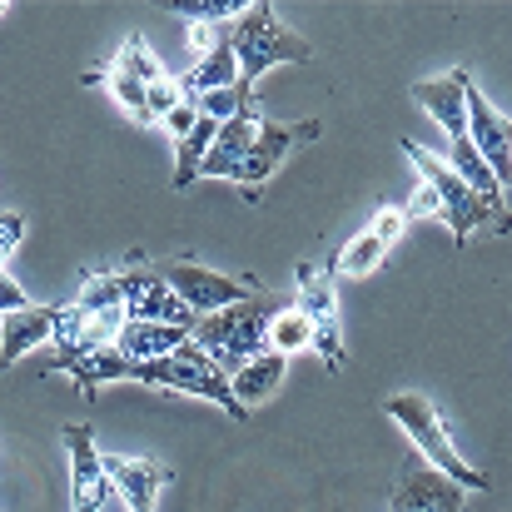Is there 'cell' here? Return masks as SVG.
<instances>
[{
	"mask_svg": "<svg viewBox=\"0 0 512 512\" xmlns=\"http://www.w3.org/2000/svg\"><path fill=\"white\" fill-rule=\"evenodd\" d=\"M473 75L458 65V70H448V75H438V80H418L413 85V100L443 125V135L448 140H468V105H463V85H468Z\"/></svg>",
	"mask_w": 512,
	"mask_h": 512,
	"instance_id": "15",
	"label": "cell"
},
{
	"mask_svg": "<svg viewBox=\"0 0 512 512\" xmlns=\"http://www.w3.org/2000/svg\"><path fill=\"white\" fill-rule=\"evenodd\" d=\"M229 55H234V65H239V85L254 90L259 75H269L274 65H309V60H314V45H309L304 35L284 30L279 15H274V5L259 0V5H249V10L229 25Z\"/></svg>",
	"mask_w": 512,
	"mask_h": 512,
	"instance_id": "2",
	"label": "cell"
},
{
	"mask_svg": "<svg viewBox=\"0 0 512 512\" xmlns=\"http://www.w3.org/2000/svg\"><path fill=\"white\" fill-rule=\"evenodd\" d=\"M229 25H234V20H229ZM229 25H184V30H189V45H194L199 55H214V50L229 45Z\"/></svg>",
	"mask_w": 512,
	"mask_h": 512,
	"instance_id": "30",
	"label": "cell"
},
{
	"mask_svg": "<svg viewBox=\"0 0 512 512\" xmlns=\"http://www.w3.org/2000/svg\"><path fill=\"white\" fill-rule=\"evenodd\" d=\"M135 383H145V388H160V393H194V398H209V403H219L229 418H249L239 403H234V393H229V378L219 373V363L199 348V343H179L174 353L165 358H155V363H135Z\"/></svg>",
	"mask_w": 512,
	"mask_h": 512,
	"instance_id": "5",
	"label": "cell"
},
{
	"mask_svg": "<svg viewBox=\"0 0 512 512\" xmlns=\"http://www.w3.org/2000/svg\"><path fill=\"white\" fill-rule=\"evenodd\" d=\"M155 269H160V279L170 284L174 299H179L194 319L219 314V309H229V304H239V299H249V294L264 289V284L249 279V274H219V269H204V264H189V259L155 264Z\"/></svg>",
	"mask_w": 512,
	"mask_h": 512,
	"instance_id": "8",
	"label": "cell"
},
{
	"mask_svg": "<svg viewBox=\"0 0 512 512\" xmlns=\"http://www.w3.org/2000/svg\"><path fill=\"white\" fill-rule=\"evenodd\" d=\"M145 110H150V125H155V120H165L170 110H179V85H174L170 75H165V80H155V85L145 90Z\"/></svg>",
	"mask_w": 512,
	"mask_h": 512,
	"instance_id": "28",
	"label": "cell"
},
{
	"mask_svg": "<svg viewBox=\"0 0 512 512\" xmlns=\"http://www.w3.org/2000/svg\"><path fill=\"white\" fill-rule=\"evenodd\" d=\"M214 135H219V120L194 115L189 135H184V140H174V150H179V165H174V189H189V184L199 179V165H204V155H209Z\"/></svg>",
	"mask_w": 512,
	"mask_h": 512,
	"instance_id": "22",
	"label": "cell"
},
{
	"mask_svg": "<svg viewBox=\"0 0 512 512\" xmlns=\"http://www.w3.org/2000/svg\"><path fill=\"white\" fill-rule=\"evenodd\" d=\"M398 150L413 160V170L423 174V184L438 194V219L453 229V239H458V244H468V234H473V229H483V224H498V234H508V219H503V214H508V204H493V199L473 194L458 174L448 170L433 150H423L418 140H403Z\"/></svg>",
	"mask_w": 512,
	"mask_h": 512,
	"instance_id": "4",
	"label": "cell"
},
{
	"mask_svg": "<svg viewBox=\"0 0 512 512\" xmlns=\"http://www.w3.org/2000/svg\"><path fill=\"white\" fill-rule=\"evenodd\" d=\"M120 294H125V324H170V329H194V314L174 299V289L160 279L155 264H145L140 254L130 259V269H120Z\"/></svg>",
	"mask_w": 512,
	"mask_h": 512,
	"instance_id": "10",
	"label": "cell"
},
{
	"mask_svg": "<svg viewBox=\"0 0 512 512\" xmlns=\"http://www.w3.org/2000/svg\"><path fill=\"white\" fill-rule=\"evenodd\" d=\"M383 244H378V234L373 229H363V234H353L348 244H343V254H334V274H348V279H368L378 264H383Z\"/></svg>",
	"mask_w": 512,
	"mask_h": 512,
	"instance_id": "23",
	"label": "cell"
},
{
	"mask_svg": "<svg viewBox=\"0 0 512 512\" xmlns=\"http://www.w3.org/2000/svg\"><path fill=\"white\" fill-rule=\"evenodd\" d=\"M463 105H468V145L478 150V160L493 170V179L508 189L512 184V135H508V115H498L488 105V95L468 80L463 85Z\"/></svg>",
	"mask_w": 512,
	"mask_h": 512,
	"instance_id": "11",
	"label": "cell"
},
{
	"mask_svg": "<svg viewBox=\"0 0 512 512\" xmlns=\"http://www.w3.org/2000/svg\"><path fill=\"white\" fill-rule=\"evenodd\" d=\"M259 120H264L259 105H244L239 115H229V120L219 125V135H214V145H209V155H204L199 174H209V179H234L239 165H244V155H249V145H254Z\"/></svg>",
	"mask_w": 512,
	"mask_h": 512,
	"instance_id": "16",
	"label": "cell"
},
{
	"mask_svg": "<svg viewBox=\"0 0 512 512\" xmlns=\"http://www.w3.org/2000/svg\"><path fill=\"white\" fill-rule=\"evenodd\" d=\"M60 443L70 453V503H75V512H100L115 488H110V478L100 468V448H95L90 423H65Z\"/></svg>",
	"mask_w": 512,
	"mask_h": 512,
	"instance_id": "12",
	"label": "cell"
},
{
	"mask_svg": "<svg viewBox=\"0 0 512 512\" xmlns=\"http://www.w3.org/2000/svg\"><path fill=\"white\" fill-rule=\"evenodd\" d=\"M319 135H324V125H319V120H259L254 145H249L244 165H239V174H234V184H244L249 204H254V199H259V189L269 184V174H279V165H284L294 150L314 145Z\"/></svg>",
	"mask_w": 512,
	"mask_h": 512,
	"instance_id": "9",
	"label": "cell"
},
{
	"mask_svg": "<svg viewBox=\"0 0 512 512\" xmlns=\"http://www.w3.org/2000/svg\"><path fill=\"white\" fill-rule=\"evenodd\" d=\"M85 85H105L140 125H150V110H145V85L135 80V75H125V70H115V65H105V70H90L85 75Z\"/></svg>",
	"mask_w": 512,
	"mask_h": 512,
	"instance_id": "24",
	"label": "cell"
},
{
	"mask_svg": "<svg viewBox=\"0 0 512 512\" xmlns=\"http://www.w3.org/2000/svg\"><path fill=\"white\" fill-rule=\"evenodd\" d=\"M100 468H105L110 488L125 498L130 512H155L160 493L170 488V478H174L170 468L155 463V458H105V453H100Z\"/></svg>",
	"mask_w": 512,
	"mask_h": 512,
	"instance_id": "13",
	"label": "cell"
},
{
	"mask_svg": "<svg viewBox=\"0 0 512 512\" xmlns=\"http://www.w3.org/2000/svg\"><path fill=\"white\" fill-rule=\"evenodd\" d=\"M284 373H289V358L274 353V348H264V353L249 358L239 373H229V393H234V403L249 413L254 403H269V398L284 388Z\"/></svg>",
	"mask_w": 512,
	"mask_h": 512,
	"instance_id": "17",
	"label": "cell"
},
{
	"mask_svg": "<svg viewBox=\"0 0 512 512\" xmlns=\"http://www.w3.org/2000/svg\"><path fill=\"white\" fill-rule=\"evenodd\" d=\"M120 329H125V309H80L75 299L55 304V314H50V343H55L50 368L70 373L80 358H90L100 348H115Z\"/></svg>",
	"mask_w": 512,
	"mask_h": 512,
	"instance_id": "6",
	"label": "cell"
},
{
	"mask_svg": "<svg viewBox=\"0 0 512 512\" xmlns=\"http://www.w3.org/2000/svg\"><path fill=\"white\" fill-rule=\"evenodd\" d=\"M0 264H5V259H0Z\"/></svg>",
	"mask_w": 512,
	"mask_h": 512,
	"instance_id": "35",
	"label": "cell"
},
{
	"mask_svg": "<svg viewBox=\"0 0 512 512\" xmlns=\"http://www.w3.org/2000/svg\"><path fill=\"white\" fill-rule=\"evenodd\" d=\"M174 85H179V100L194 105V100H204V95H214V90L239 85V65H234V55H229V45H224V50H214V55H199L194 70H184Z\"/></svg>",
	"mask_w": 512,
	"mask_h": 512,
	"instance_id": "19",
	"label": "cell"
},
{
	"mask_svg": "<svg viewBox=\"0 0 512 512\" xmlns=\"http://www.w3.org/2000/svg\"><path fill=\"white\" fill-rule=\"evenodd\" d=\"M383 413L408 433V443L428 458V468H438L443 478H453L463 493H483V488H488V473L473 468V463L453 448L448 423H443V413H438L433 398H423V393H393V398L383 403Z\"/></svg>",
	"mask_w": 512,
	"mask_h": 512,
	"instance_id": "3",
	"label": "cell"
},
{
	"mask_svg": "<svg viewBox=\"0 0 512 512\" xmlns=\"http://www.w3.org/2000/svg\"><path fill=\"white\" fill-rule=\"evenodd\" d=\"M463 488L443 478L438 468H408L393 488V512H463Z\"/></svg>",
	"mask_w": 512,
	"mask_h": 512,
	"instance_id": "14",
	"label": "cell"
},
{
	"mask_svg": "<svg viewBox=\"0 0 512 512\" xmlns=\"http://www.w3.org/2000/svg\"><path fill=\"white\" fill-rule=\"evenodd\" d=\"M70 378H75V388L85 393V398H95L100 393V383H115V378H135V363L120 353V348H100V353H90V358H80L75 368H70Z\"/></svg>",
	"mask_w": 512,
	"mask_h": 512,
	"instance_id": "21",
	"label": "cell"
},
{
	"mask_svg": "<svg viewBox=\"0 0 512 512\" xmlns=\"http://www.w3.org/2000/svg\"><path fill=\"white\" fill-rule=\"evenodd\" d=\"M194 115H199V110H194V105H184V100H179V110H170V115H165V125H170V135H174V140H184V135H189Z\"/></svg>",
	"mask_w": 512,
	"mask_h": 512,
	"instance_id": "33",
	"label": "cell"
},
{
	"mask_svg": "<svg viewBox=\"0 0 512 512\" xmlns=\"http://www.w3.org/2000/svg\"><path fill=\"white\" fill-rule=\"evenodd\" d=\"M50 314L55 309H45V304H25L20 314H5V324H0V373L10 363H20V353L50 343Z\"/></svg>",
	"mask_w": 512,
	"mask_h": 512,
	"instance_id": "18",
	"label": "cell"
},
{
	"mask_svg": "<svg viewBox=\"0 0 512 512\" xmlns=\"http://www.w3.org/2000/svg\"><path fill=\"white\" fill-rule=\"evenodd\" d=\"M299 314L309 324V348H319L324 368L339 373L348 363L343 353V334H339V294H334V264H299Z\"/></svg>",
	"mask_w": 512,
	"mask_h": 512,
	"instance_id": "7",
	"label": "cell"
},
{
	"mask_svg": "<svg viewBox=\"0 0 512 512\" xmlns=\"http://www.w3.org/2000/svg\"><path fill=\"white\" fill-rule=\"evenodd\" d=\"M179 343H189V334H184V329H170V324H125L115 348H120L130 363H155V358L174 353Z\"/></svg>",
	"mask_w": 512,
	"mask_h": 512,
	"instance_id": "20",
	"label": "cell"
},
{
	"mask_svg": "<svg viewBox=\"0 0 512 512\" xmlns=\"http://www.w3.org/2000/svg\"><path fill=\"white\" fill-rule=\"evenodd\" d=\"M368 229L378 234V244H383V249H393V244L403 239V229H408V214H403V209H378Z\"/></svg>",
	"mask_w": 512,
	"mask_h": 512,
	"instance_id": "29",
	"label": "cell"
},
{
	"mask_svg": "<svg viewBox=\"0 0 512 512\" xmlns=\"http://www.w3.org/2000/svg\"><path fill=\"white\" fill-rule=\"evenodd\" d=\"M20 239H25V214L5 209V214H0V259H5V254H15V249H20Z\"/></svg>",
	"mask_w": 512,
	"mask_h": 512,
	"instance_id": "31",
	"label": "cell"
},
{
	"mask_svg": "<svg viewBox=\"0 0 512 512\" xmlns=\"http://www.w3.org/2000/svg\"><path fill=\"white\" fill-rule=\"evenodd\" d=\"M110 65H115V70H125V75H135V80H140L145 90H150L155 80H165V65H160V60L150 55V40H145V35H130V40L120 45V55H115Z\"/></svg>",
	"mask_w": 512,
	"mask_h": 512,
	"instance_id": "26",
	"label": "cell"
},
{
	"mask_svg": "<svg viewBox=\"0 0 512 512\" xmlns=\"http://www.w3.org/2000/svg\"><path fill=\"white\" fill-rule=\"evenodd\" d=\"M25 304H30V299H25V294H20V284H15V279H5V274H0V319H5V314H20V309H25Z\"/></svg>",
	"mask_w": 512,
	"mask_h": 512,
	"instance_id": "32",
	"label": "cell"
},
{
	"mask_svg": "<svg viewBox=\"0 0 512 512\" xmlns=\"http://www.w3.org/2000/svg\"><path fill=\"white\" fill-rule=\"evenodd\" d=\"M254 0H174L170 10L184 25H229L249 10Z\"/></svg>",
	"mask_w": 512,
	"mask_h": 512,
	"instance_id": "25",
	"label": "cell"
},
{
	"mask_svg": "<svg viewBox=\"0 0 512 512\" xmlns=\"http://www.w3.org/2000/svg\"><path fill=\"white\" fill-rule=\"evenodd\" d=\"M274 309L279 304L269 299V289H259V294H249V299H239V304H229L219 314L194 319L189 339L199 343L219 363V373L229 378V373H239L249 358H259L269 348V319H274Z\"/></svg>",
	"mask_w": 512,
	"mask_h": 512,
	"instance_id": "1",
	"label": "cell"
},
{
	"mask_svg": "<svg viewBox=\"0 0 512 512\" xmlns=\"http://www.w3.org/2000/svg\"><path fill=\"white\" fill-rule=\"evenodd\" d=\"M0 10H5V5H0Z\"/></svg>",
	"mask_w": 512,
	"mask_h": 512,
	"instance_id": "34",
	"label": "cell"
},
{
	"mask_svg": "<svg viewBox=\"0 0 512 512\" xmlns=\"http://www.w3.org/2000/svg\"><path fill=\"white\" fill-rule=\"evenodd\" d=\"M269 348L274 353H299V348H309V324H304V314L299 309H274V319H269Z\"/></svg>",
	"mask_w": 512,
	"mask_h": 512,
	"instance_id": "27",
	"label": "cell"
}]
</instances>
